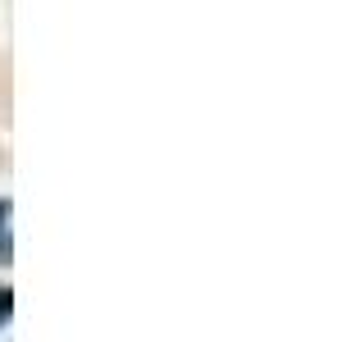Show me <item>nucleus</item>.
I'll return each mask as SVG.
<instances>
[{"mask_svg":"<svg viewBox=\"0 0 364 342\" xmlns=\"http://www.w3.org/2000/svg\"><path fill=\"white\" fill-rule=\"evenodd\" d=\"M9 315H14V292H9V288H0V324H5Z\"/></svg>","mask_w":364,"mask_h":342,"instance_id":"obj_1","label":"nucleus"},{"mask_svg":"<svg viewBox=\"0 0 364 342\" xmlns=\"http://www.w3.org/2000/svg\"><path fill=\"white\" fill-rule=\"evenodd\" d=\"M5 260H9V237L0 233V265H5Z\"/></svg>","mask_w":364,"mask_h":342,"instance_id":"obj_2","label":"nucleus"},{"mask_svg":"<svg viewBox=\"0 0 364 342\" xmlns=\"http://www.w3.org/2000/svg\"><path fill=\"white\" fill-rule=\"evenodd\" d=\"M9 219V201H0V224H5Z\"/></svg>","mask_w":364,"mask_h":342,"instance_id":"obj_3","label":"nucleus"}]
</instances>
